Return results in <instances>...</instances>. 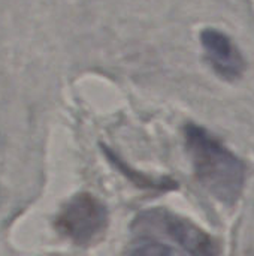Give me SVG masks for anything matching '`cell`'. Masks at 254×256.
<instances>
[{"label": "cell", "instance_id": "obj_1", "mask_svg": "<svg viewBox=\"0 0 254 256\" xmlns=\"http://www.w3.org/2000/svg\"><path fill=\"white\" fill-rule=\"evenodd\" d=\"M186 146L199 183L225 204H235L247 178L244 162L220 140L196 123L184 128Z\"/></svg>", "mask_w": 254, "mask_h": 256}, {"label": "cell", "instance_id": "obj_2", "mask_svg": "<svg viewBox=\"0 0 254 256\" xmlns=\"http://www.w3.org/2000/svg\"><path fill=\"white\" fill-rule=\"evenodd\" d=\"M57 230L76 244H90L108 226L106 207L90 194L75 195L60 212Z\"/></svg>", "mask_w": 254, "mask_h": 256}, {"label": "cell", "instance_id": "obj_3", "mask_svg": "<svg viewBox=\"0 0 254 256\" xmlns=\"http://www.w3.org/2000/svg\"><path fill=\"white\" fill-rule=\"evenodd\" d=\"M136 224L142 228L157 230L177 242L190 256H219L217 242L193 222L168 210L144 213Z\"/></svg>", "mask_w": 254, "mask_h": 256}, {"label": "cell", "instance_id": "obj_4", "mask_svg": "<svg viewBox=\"0 0 254 256\" xmlns=\"http://www.w3.org/2000/svg\"><path fill=\"white\" fill-rule=\"evenodd\" d=\"M201 44L207 62L213 70L226 81H237L246 70V60L237 44L222 30L205 28L201 32Z\"/></svg>", "mask_w": 254, "mask_h": 256}, {"label": "cell", "instance_id": "obj_5", "mask_svg": "<svg viewBox=\"0 0 254 256\" xmlns=\"http://www.w3.org/2000/svg\"><path fill=\"white\" fill-rule=\"evenodd\" d=\"M127 256H183L180 252H177L174 248L156 242V240H150V238H144L139 240L138 243H135V246L130 249Z\"/></svg>", "mask_w": 254, "mask_h": 256}]
</instances>
